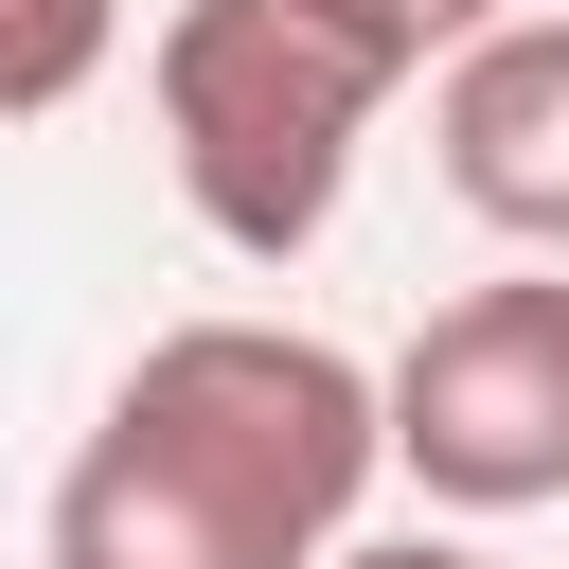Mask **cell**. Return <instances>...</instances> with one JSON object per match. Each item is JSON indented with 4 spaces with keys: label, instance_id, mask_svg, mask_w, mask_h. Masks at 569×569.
<instances>
[{
    "label": "cell",
    "instance_id": "5b68a950",
    "mask_svg": "<svg viewBox=\"0 0 569 569\" xmlns=\"http://www.w3.org/2000/svg\"><path fill=\"white\" fill-rule=\"evenodd\" d=\"M124 53V0H0V124H53Z\"/></svg>",
    "mask_w": 569,
    "mask_h": 569
},
{
    "label": "cell",
    "instance_id": "8992f818",
    "mask_svg": "<svg viewBox=\"0 0 569 569\" xmlns=\"http://www.w3.org/2000/svg\"><path fill=\"white\" fill-rule=\"evenodd\" d=\"M320 18H356V36H373V53H391V71H409V89H427V71H445V53H462V36H480V18H462V0H320Z\"/></svg>",
    "mask_w": 569,
    "mask_h": 569
},
{
    "label": "cell",
    "instance_id": "7a4b0ae2",
    "mask_svg": "<svg viewBox=\"0 0 569 569\" xmlns=\"http://www.w3.org/2000/svg\"><path fill=\"white\" fill-rule=\"evenodd\" d=\"M142 89H160V160H178L196 231L231 267H302L338 231L356 142L391 124L409 71L356 18H320V0H178L160 53H142Z\"/></svg>",
    "mask_w": 569,
    "mask_h": 569
},
{
    "label": "cell",
    "instance_id": "3957f363",
    "mask_svg": "<svg viewBox=\"0 0 569 569\" xmlns=\"http://www.w3.org/2000/svg\"><path fill=\"white\" fill-rule=\"evenodd\" d=\"M391 409V462L445 498V516H533L569 498V267H498L462 302L409 320V356L373 373Z\"/></svg>",
    "mask_w": 569,
    "mask_h": 569
},
{
    "label": "cell",
    "instance_id": "52a82bcc",
    "mask_svg": "<svg viewBox=\"0 0 569 569\" xmlns=\"http://www.w3.org/2000/svg\"><path fill=\"white\" fill-rule=\"evenodd\" d=\"M320 569H498V551H480V533H338Z\"/></svg>",
    "mask_w": 569,
    "mask_h": 569
},
{
    "label": "cell",
    "instance_id": "ba28073f",
    "mask_svg": "<svg viewBox=\"0 0 569 569\" xmlns=\"http://www.w3.org/2000/svg\"><path fill=\"white\" fill-rule=\"evenodd\" d=\"M462 18H533V0H462Z\"/></svg>",
    "mask_w": 569,
    "mask_h": 569
},
{
    "label": "cell",
    "instance_id": "6da1fadb",
    "mask_svg": "<svg viewBox=\"0 0 569 569\" xmlns=\"http://www.w3.org/2000/svg\"><path fill=\"white\" fill-rule=\"evenodd\" d=\"M391 480V409L302 320H178L53 462L36 569H320Z\"/></svg>",
    "mask_w": 569,
    "mask_h": 569
},
{
    "label": "cell",
    "instance_id": "277c9868",
    "mask_svg": "<svg viewBox=\"0 0 569 569\" xmlns=\"http://www.w3.org/2000/svg\"><path fill=\"white\" fill-rule=\"evenodd\" d=\"M427 142H445V196L480 231H516V249L569 267V0L480 18L445 53V89H427Z\"/></svg>",
    "mask_w": 569,
    "mask_h": 569
}]
</instances>
